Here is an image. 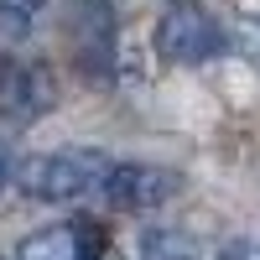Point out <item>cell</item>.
<instances>
[{
	"label": "cell",
	"mask_w": 260,
	"mask_h": 260,
	"mask_svg": "<svg viewBox=\"0 0 260 260\" xmlns=\"http://www.w3.org/2000/svg\"><path fill=\"white\" fill-rule=\"evenodd\" d=\"M0 187H6V151H0Z\"/></svg>",
	"instance_id": "8"
},
{
	"label": "cell",
	"mask_w": 260,
	"mask_h": 260,
	"mask_svg": "<svg viewBox=\"0 0 260 260\" xmlns=\"http://www.w3.org/2000/svg\"><path fill=\"white\" fill-rule=\"evenodd\" d=\"M57 104V78L47 62L26 57H0V115L11 120H37Z\"/></svg>",
	"instance_id": "4"
},
{
	"label": "cell",
	"mask_w": 260,
	"mask_h": 260,
	"mask_svg": "<svg viewBox=\"0 0 260 260\" xmlns=\"http://www.w3.org/2000/svg\"><path fill=\"white\" fill-rule=\"evenodd\" d=\"M42 11H47V0H0V26L11 37H26L42 21Z\"/></svg>",
	"instance_id": "6"
},
{
	"label": "cell",
	"mask_w": 260,
	"mask_h": 260,
	"mask_svg": "<svg viewBox=\"0 0 260 260\" xmlns=\"http://www.w3.org/2000/svg\"><path fill=\"white\" fill-rule=\"evenodd\" d=\"M104 172H110L104 151H42L16 167V187L37 203H78L104 187Z\"/></svg>",
	"instance_id": "1"
},
{
	"label": "cell",
	"mask_w": 260,
	"mask_h": 260,
	"mask_svg": "<svg viewBox=\"0 0 260 260\" xmlns=\"http://www.w3.org/2000/svg\"><path fill=\"white\" fill-rule=\"evenodd\" d=\"M213 260H260V245L255 240H234V245H224Z\"/></svg>",
	"instance_id": "7"
},
{
	"label": "cell",
	"mask_w": 260,
	"mask_h": 260,
	"mask_svg": "<svg viewBox=\"0 0 260 260\" xmlns=\"http://www.w3.org/2000/svg\"><path fill=\"white\" fill-rule=\"evenodd\" d=\"M177 187H182V177H177V172H167V167H151V161H110L99 198H110V203L125 208V213H141V208L167 203Z\"/></svg>",
	"instance_id": "3"
},
{
	"label": "cell",
	"mask_w": 260,
	"mask_h": 260,
	"mask_svg": "<svg viewBox=\"0 0 260 260\" xmlns=\"http://www.w3.org/2000/svg\"><path fill=\"white\" fill-rule=\"evenodd\" d=\"M224 47H229L224 21L208 6H198V0H172V6L156 16V52H161V62L198 68V62L219 57Z\"/></svg>",
	"instance_id": "2"
},
{
	"label": "cell",
	"mask_w": 260,
	"mask_h": 260,
	"mask_svg": "<svg viewBox=\"0 0 260 260\" xmlns=\"http://www.w3.org/2000/svg\"><path fill=\"white\" fill-rule=\"evenodd\" d=\"M16 260H110V234L94 219H68V224H47L21 240Z\"/></svg>",
	"instance_id": "5"
}]
</instances>
